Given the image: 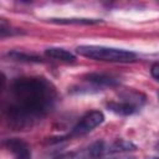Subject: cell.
Returning a JSON list of instances; mask_svg holds the SVG:
<instances>
[{
    "label": "cell",
    "mask_w": 159,
    "mask_h": 159,
    "mask_svg": "<svg viewBox=\"0 0 159 159\" xmlns=\"http://www.w3.org/2000/svg\"><path fill=\"white\" fill-rule=\"evenodd\" d=\"M57 91L43 77L16 78L10 86L5 116L10 127L26 130L41 120L56 104Z\"/></svg>",
    "instance_id": "6da1fadb"
},
{
    "label": "cell",
    "mask_w": 159,
    "mask_h": 159,
    "mask_svg": "<svg viewBox=\"0 0 159 159\" xmlns=\"http://www.w3.org/2000/svg\"><path fill=\"white\" fill-rule=\"evenodd\" d=\"M52 21L58 24H84V25L99 22V20H92V19H53Z\"/></svg>",
    "instance_id": "8fae6325"
},
{
    "label": "cell",
    "mask_w": 159,
    "mask_h": 159,
    "mask_svg": "<svg viewBox=\"0 0 159 159\" xmlns=\"http://www.w3.org/2000/svg\"><path fill=\"white\" fill-rule=\"evenodd\" d=\"M157 149H158V150H159V143H158V144H157Z\"/></svg>",
    "instance_id": "9a60e30c"
},
{
    "label": "cell",
    "mask_w": 159,
    "mask_h": 159,
    "mask_svg": "<svg viewBox=\"0 0 159 159\" xmlns=\"http://www.w3.org/2000/svg\"><path fill=\"white\" fill-rule=\"evenodd\" d=\"M145 103V96L137 91H125L119 94L118 99L107 103V108L119 116H130L138 112Z\"/></svg>",
    "instance_id": "3957f363"
},
{
    "label": "cell",
    "mask_w": 159,
    "mask_h": 159,
    "mask_svg": "<svg viewBox=\"0 0 159 159\" xmlns=\"http://www.w3.org/2000/svg\"><path fill=\"white\" fill-rule=\"evenodd\" d=\"M135 149H137V147L132 142H128L124 139H117L108 148H106V152L112 153V154H117V153H123V152H132Z\"/></svg>",
    "instance_id": "ba28073f"
},
{
    "label": "cell",
    "mask_w": 159,
    "mask_h": 159,
    "mask_svg": "<svg viewBox=\"0 0 159 159\" xmlns=\"http://www.w3.org/2000/svg\"><path fill=\"white\" fill-rule=\"evenodd\" d=\"M104 120V116L99 111H91L87 112L84 116L81 117V119L76 123V125L72 128L70 135L71 137H81L89 132H92L96 127L102 124Z\"/></svg>",
    "instance_id": "277c9868"
},
{
    "label": "cell",
    "mask_w": 159,
    "mask_h": 159,
    "mask_svg": "<svg viewBox=\"0 0 159 159\" xmlns=\"http://www.w3.org/2000/svg\"><path fill=\"white\" fill-rule=\"evenodd\" d=\"M5 148L12 153L14 159H31V150L27 143L19 138H9L4 142Z\"/></svg>",
    "instance_id": "5b68a950"
},
{
    "label": "cell",
    "mask_w": 159,
    "mask_h": 159,
    "mask_svg": "<svg viewBox=\"0 0 159 159\" xmlns=\"http://www.w3.org/2000/svg\"><path fill=\"white\" fill-rule=\"evenodd\" d=\"M150 72H152V76H153L154 78L159 80V63H155V65H153V66H152V70H150Z\"/></svg>",
    "instance_id": "7c38bea8"
},
{
    "label": "cell",
    "mask_w": 159,
    "mask_h": 159,
    "mask_svg": "<svg viewBox=\"0 0 159 159\" xmlns=\"http://www.w3.org/2000/svg\"><path fill=\"white\" fill-rule=\"evenodd\" d=\"M9 56L12 57L14 60H17V61H25V62H41V58H39L37 56L29 55V53H22V52H17V51H14V52L9 53Z\"/></svg>",
    "instance_id": "30bf717a"
},
{
    "label": "cell",
    "mask_w": 159,
    "mask_h": 159,
    "mask_svg": "<svg viewBox=\"0 0 159 159\" xmlns=\"http://www.w3.org/2000/svg\"><path fill=\"white\" fill-rule=\"evenodd\" d=\"M103 159H135L133 157H111V158H103Z\"/></svg>",
    "instance_id": "5bb4252c"
},
{
    "label": "cell",
    "mask_w": 159,
    "mask_h": 159,
    "mask_svg": "<svg viewBox=\"0 0 159 159\" xmlns=\"http://www.w3.org/2000/svg\"><path fill=\"white\" fill-rule=\"evenodd\" d=\"M76 51L83 57L106 62H132L137 57L134 52L128 50L97 45H81L76 48Z\"/></svg>",
    "instance_id": "7a4b0ae2"
},
{
    "label": "cell",
    "mask_w": 159,
    "mask_h": 159,
    "mask_svg": "<svg viewBox=\"0 0 159 159\" xmlns=\"http://www.w3.org/2000/svg\"><path fill=\"white\" fill-rule=\"evenodd\" d=\"M45 55L52 60L65 62V63H71V62H75V60H76L75 55H72L67 50L60 48V47H50L45 51Z\"/></svg>",
    "instance_id": "52a82bcc"
},
{
    "label": "cell",
    "mask_w": 159,
    "mask_h": 159,
    "mask_svg": "<svg viewBox=\"0 0 159 159\" xmlns=\"http://www.w3.org/2000/svg\"><path fill=\"white\" fill-rule=\"evenodd\" d=\"M87 82L93 84L94 87H114L119 83V80L113 75L108 73H88L86 76Z\"/></svg>",
    "instance_id": "8992f818"
},
{
    "label": "cell",
    "mask_w": 159,
    "mask_h": 159,
    "mask_svg": "<svg viewBox=\"0 0 159 159\" xmlns=\"http://www.w3.org/2000/svg\"><path fill=\"white\" fill-rule=\"evenodd\" d=\"M104 152H106V145H104V142H102V140L94 142L88 148V155L92 158H99Z\"/></svg>",
    "instance_id": "9c48e42d"
},
{
    "label": "cell",
    "mask_w": 159,
    "mask_h": 159,
    "mask_svg": "<svg viewBox=\"0 0 159 159\" xmlns=\"http://www.w3.org/2000/svg\"><path fill=\"white\" fill-rule=\"evenodd\" d=\"M73 154L72 153H65V154H60L57 157H55L53 159H72Z\"/></svg>",
    "instance_id": "4fadbf2b"
},
{
    "label": "cell",
    "mask_w": 159,
    "mask_h": 159,
    "mask_svg": "<svg viewBox=\"0 0 159 159\" xmlns=\"http://www.w3.org/2000/svg\"><path fill=\"white\" fill-rule=\"evenodd\" d=\"M148 159H159V158H148Z\"/></svg>",
    "instance_id": "2e32d148"
},
{
    "label": "cell",
    "mask_w": 159,
    "mask_h": 159,
    "mask_svg": "<svg viewBox=\"0 0 159 159\" xmlns=\"http://www.w3.org/2000/svg\"><path fill=\"white\" fill-rule=\"evenodd\" d=\"M158 97H159V96H158Z\"/></svg>",
    "instance_id": "e0dca14e"
}]
</instances>
